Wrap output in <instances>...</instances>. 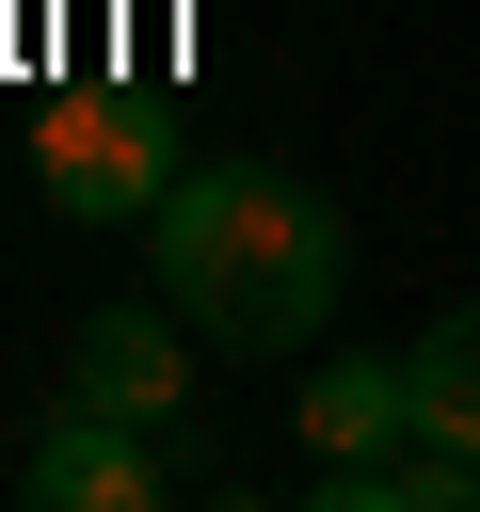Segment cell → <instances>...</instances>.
<instances>
[{"mask_svg": "<svg viewBox=\"0 0 480 512\" xmlns=\"http://www.w3.org/2000/svg\"><path fill=\"white\" fill-rule=\"evenodd\" d=\"M144 256H160V288L192 304L208 352L272 368V352L320 336V304H336V272H352V224H336V192L288 176V160H192V176L144 208Z\"/></svg>", "mask_w": 480, "mask_h": 512, "instance_id": "cell-1", "label": "cell"}, {"mask_svg": "<svg viewBox=\"0 0 480 512\" xmlns=\"http://www.w3.org/2000/svg\"><path fill=\"white\" fill-rule=\"evenodd\" d=\"M32 176H48L64 224H144L192 160H176V112H160V96H64V112L32 128Z\"/></svg>", "mask_w": 480, "mask_h": 512, "instance_id": "cell-2", "label": "cell"}, {"mask_svg": "<svg viewBox=\"0 0 480 512\" xmlns=\"http://www.w3.org/2000/svg\"><path fill=\"white\" fill-rule=\"evenodd\" d=\"M192 352H208V336H192V304H176V288H160V304H96V320L64 336V400H96V416H144V432H160V416L192 400Z\"/></svg>", "mask_w": 480, "mask_h": 512, "instance_id": "cell-3", "label": "cell"}, {"mask_svg": "<svg viewBox=\"0 0 480 512\" xmlns=\"http://www.w3.org/2000/svg\"><path fill=\"white\" fill-rule=\"evenodd\" d=\"M16 496H32V512H144V496H160V448H144V416L64 400V416L32 432V464H16Z\"/></svg>", "mask_w": 480, "mask_h": 512, "instance_id": "cell-4", "label": "cell"}, {"mask_svg": "<svg viewBox=\"0 0 480 512\" xmlns=\"http://www.w3.org/2000/svg\"><path fill=\"white\" fill-rule=\"evenodd\" d=\"M304 512H480V448L448 432H384V448H320Z\"/></svg>", "mask_w": 480, "mask_h": 512, "instance_id": "cell-5", "label": "cell"}, {"mask_svg": "<svg viewBox=\"0 0 480 512\" xmlns=\"http://www.w3.org/2000/svg\"><path fill=\"white\" fill-rule=\"evenodd\" d=\"M400 400H416V432L480 448V304H432V320H416V352H400Z\"/></svg>", "mask_w": 480, "mask_h": 512, "instance_id": "cell-6", "label": "cell"}, {"mask_svg": "<svg viewBox=\"0 0 480 512\" xmlns=\"http://www.w3.org/2000/svg\"><path fill=\"white\" fill-rule=\"evenodd\" d=\"M384 432H416V400H400V368H384V352L304 384V448H384Z\"/></svg>", "mask_w": 480, "mask_h": 512, "instance_id": "cell-7", "label": "cell"}]
</instances>
